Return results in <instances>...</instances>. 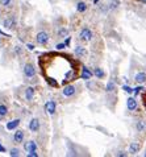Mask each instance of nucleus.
Returning <instances> with one entry per match:
<instances>
[{"label":"nucleus","mask_w":146,"mask_h":157,"mask_svg":"<svg viewBox=\"0 0 146 157\" xmlns=\"http://www.w3.org/2000/svg\"><path fill=\"white\" fill-rule=\"evenodd\" d=\"M144 90V87L142 86H138V87H136V88H133V93H134V95H138L141 91Z\"/></svg>","instance_id":"28"},{"label":"nucleus","mask_w":146,"mask_h":157,"mask_svg":"<svg viewBox=\"0 0 146 157\" xmlns=\"http://www.w3.org/2000/svg\"><path fill=\"white\" fill-rule=\"evenodd\" d=\"M126 108H128V111H130V112H134V111L138 108V103H137L134 96H129V98L126 99Z\"/></svg>","instance_id":"6"},{"label":"nucleus","mask_w":146,"mask_h":157,"mask_svg":"<svg viewBox=\"0 0 146 157\" xmlns=\"http://www.w3.org/2000/svg\"><path fill=\"white\" fill-rule=\"evenodd\" d=\"M38 149V145L34 140H30V141L24 143V150L25 152H32V150H37Z\"/></svg>","instance_id":"10"},{"label":"nucleus","mask_w":146,"mask_h":157,"mask_svg":"<svg viewBox=\"0 0 146 157\" xmlns=\"http://www.w3.org/2000/svg\"><path fill=\"white\" fill-rule=\"evenodd\" d=\"M92 77H94V71H91L87 66H83L82 73H80V79H83V81H89Z\"/></svg>","instance_id":"9"},{"label":"nucleus","mask_w":146,"mask_h":157,"mask_svg":"<svg viewBox=\"0 0 146 157\" xmlns=\"http://www.w3.org/2000/svg\"><path fill=\"white\" fill-rule=\"evenodd\" d=\"M119 5H120V1L119 0H111L109 1V4H108V7H109V9H117L119 8Z\"/></svg>","instance_id":"21"},{"label":"nucleus","mask_w":146,"mask_h":157,"mask_svg":"<svg viewBox=\"0 0 146 157\" xmlns=\"http://www.w3.org/2000/svg\"><path fill=\"white\" fill-rule=\"evenodd\" d=\"M20 123H21L20 119H13V120H11V122L7 123L5 128H7L8 131H16V130H17V127L20 125Z\"/></svg>","instance_id":"12"},{"label":"nucleus","mask_w":146,"mask_h":157,"mask_svg":"<svg viewBox=\"0 0 146 157\" xmlns=\"http://www.w3.org/2000/svg\"><path fill=\"white\" fill-rule=\"evenodd\" d=\"M116 156L117 157H126V156H128V153L124 152V150H119V152L116 153Z\"/></svg>","instance_id":"30"},{"label":"nucleus","mask_w":146,"mask_h":157,"mask_svg":"<svg viewBox=\"0 0 146 157\" xmlns=\"http://www.w3.org/2000/svg\"><path fill=\"white\" fill-rule=\"evenodd\" d=\"M64 48H66V44H64V42H59V44L55 45V49L57 50H62V49H64Z\"/></svg>","instance_id":"26"},{"label":"nucleus","mask_w":146,"mask_h":157,"mask_svg":"<svg viewBox=\"0 0 146 157\" xmlns=\"http://www.w3.org/2000/svg\"><path fill=\"white\" fill-rule=\"evenodd\" d=\"M140 149H141V145H140L138 141L130 143V145H129V155H137L140 152Z\"/></svg>","instance_id":"15"},{"label":"nucleus","mask_w":146,"mask_h":157,"mask_svg":"<svg viewBox=\"0 0 146 157\" xmlns=\"http://www.w3.org/2000/svg\"><path fill=\"white\" fill-rule=\"evenodd\" d=\"M142 156H144V157H146V150H145L144 153H142Z\"/></svg>","instance_id":"36"},{"label":"nucleus","mask_w":146,"mask_h":157,"mask_svg":"<svg viewBox=\"0 0 146 157\" xmlns=\"http://www.w3.org/2000/svg\"><path fill=\"white\" fill-rule=\"evenodd\" d=\"M57 35L59 37H67V36H69V30H67L66 28H61V29L58 30Z\"/></svg>","instance_id":"24"},{"label":"nucleus","mask_w":146,"mask_h":157,"mask_svg":"<svg viewBox=\"0 0 146 157\" xmlns=\"http://www.w3.org/2000/svg\"><path fill=\"white\" fill-rule=\"evenodd\" d=\"M28 128H29V131L32 133H37L40 132V128H41V122L38 118H33L32 120L29 122V125H28Z\"/></svg>","instance_id":"5"},{"label":"nucleus","mask_w":146,"mask_h":157,"mask_svg":"<svg viewBox=\"0 0 146 157\" xmlns=\"http://www.w3.org/2000/svg\"><path fill=\"white\" fill-rule=\"evenodd\" d=\"M34 94H36L34 87L28 86L26 88H25V99H26L28 102H32L33 101V98H34Z\"/></svg>","instance_id":"14"},{"label":"nucleus","mask_w":146,"mask_h":157,"mask_svg":"<svg viewBox=\"0 0 146 157\" xmlns=\"http://www.w3.org/2000/svg\"><path fill=\"white\" fill-rule=\"evenodd\" d=\"M44 108H45V112H46L47 115L54 116L55 112H57V103H55V101H53V99L52 101H47L46 103H45Z\"/></svg>","instance_id":"3"},{"label":"nucleus","mask_w":146,"mask_h":157,"mask_svg":"<svg viewBox=\"0 0 146 157\" xmlns=\"http://www.w3.org/2000/svg\"><path fill=\"white\" fill-rule=\"evenodd\" d=\"M26 156L28 157H38V153H37V150H32V152H28Z\"/></svg>","instance_id":"29"},{"label":"nucleus","mask_w":146,"mask_h":157,"mask_svg":"<svg viewBox=\"0 0 146 157\" xmlns=\"http://www.w3.org/2000/svg\"><path fill=\"white\" fill-rule=\"evenodd\" d=\"M122 90H124L125 93H128V94H132V93H133V88L129 87V86H126V85H124V86H122Z\"/></svg>","instance_id":"27"},{"label":"nucleus","mask_w":146,"mask_h":157,"mask_svg":"<svg viewBox=\"0 0 146 157\" xmlns=\"http://www.w3.org/2000/svg\"><path fill=\"white\" fill-rule=\"evenodd\" d=\"M75 93H77V87H75L74 85H67V86H64L63 90H62V94L66 96V98H71V96H74Z\"/></svg>","instance_id":"7"},{"label":"nucleus","mask_w":146,"mask_h":157,"mask_svg":"<svg viewBox=\"0 0 146 157\" xmlns=\"http://www.w3.org/2000/svg\"><path fill=\"white\" fill-rule=\"evenodd\" d=\"M136 130L138 133H142L146 131V120L144 119H140V120L136 122Z\"/></svg>","instance_id":"17"},{"label":"nucleus","mask_w":146,"mask_h":157,"mask_svg":"<svg viewBox=\"0 0 146 157\" xmlns=\"http://www.w3.org/2000/svg\"><path fill=\"white\" fill-rule=\"evenodd\" d=\"M15 54H21V46H15Z\"/></svg>","instance_id":"31"},{"label":"nucleus","mask_w":146,"mask_h":157,"mask_svg":"<svg viewBox=\"0 0 146 157\" xmlns=\"http://www.w3.org/2000/svg\"><path fill=\"white\" fill-rule=\"evenodd\" d=\"M36 41H37L38 45H46L50 41V35L47 32H45V30H41L36 36Z\"/></svg>","instance_id":"4"},{"label":"nucleus","mask_w":146,"mask_h":157,"mask_svg":"<svg viewBox=\"0 0 146 157\" xmlns=\"http://www.w3.org/2000/svg\"><path fill=\"white\" fill-rule=\"evenodd\" d=\"M134 82L137 85H144L146 82V73L145 71H138V73L134 75Z\"/></svg>","instance_id":"11"},{"label":"nucleus","mask_w":146,"mask_h":157,"mask_svg":"<svg viewBox=\"0 0 146 157\" xmlns=\"http://www.w3.org/2000/svg\"><path fill=\"white\" fill-rule=\"evenodd\" d=\"M12 4V0H0V5L3 7H9Z\"/></svg>","instance_id":"25"},{"label":"nucleus","mask_w":146,"mask_h":157,"mask_svg":"<svg viewBox=\"0 0 146 157\" xmlns=\"http://www.w3.org/2000/svg\"><path fill=\"white\" fill-rule=\"evenodd\" d=\"M94 75L96 77L97 79H103V78H104V75H105V73H104V70H103L102 67H95V69H94Z\"/></svg>","instance_id":"19"},{"label":"nucleus","mask_w":146,"mask_h":157,"mask_svg":"<svg viewBox=\"0 0 146 157\" xmlns=\"http://www.w3.org/2000/svg\"><path fill=\"white\" fill-rule=\"evenodd\" d=\"M0 152H5V148L3 145H0Z\"/></svg>","instance_id":"34"},{"label":"nucleus","mask_w":146,"mask_h":157,"mask_svg":"<svg viewBox=\"0 0 146 157\" xmlns=\"http://www.w3.org/2000/svg\"><path fill=\"white\" fill-rule=\"evenodd\" d=\"M8 114V107L5 104H0V118L5 116Z\"/></svg>","instance_id":"22"},{"label":"nucleus","mask_w":146,"mask_h":157,"mask_svg":"<svg viewBox=\"0 0 146 157\" xmlns=\"http://www.w3.org/2000/svg\"><path fill=\"white\" fill-rule=\"evenodd\" d=\"M141 1H145V3H146V0H141Z\"/></svg>","instance_id":"37"},{"label":"nucleus","mask_w":146,"mask_h":157,"mask_svg":"<svg viewBox=\"0 0 146 157\" xmlns=\"http://www.w3.org/2000/svg\"><path fill=\"white\" fill-rule=\"evenodd\" d=\"M22 73H24L25 78L30 79V78H34L36 75V67L33 64H30V62H28V64L24 65V69H22Z\"/></svg>","instance_id":"2"},{"label":"nucleus","mask_w":146,"mask_h":157,"mask_svg":"<svg viewBox=\"0 0 146 157\" xmlns=\"http://www.w3.org/2000/svg\"><path fill=\"white\" fill-rule=\"evenodd\" d=\"M87 8H88V5H87L84 1H78V3H77V11H78L79 13L86 12Z\"/></svg>","instance_id":"20"},{"label":"nucleus","mask_w":146,"mask_h":157,"mask_svg":"<svg viewBox=\"0 0 146 157\" xmlns=\"http://www.w3.org/2000/svg\"><path fill=\"white\" fill-rule=\"evenodd\" d=\"M9 156L11 157H19L20 156V149H17V148H12V149L9 150Z\"/></svg>","instance_id":"23"},{"label":"nucleus","mask_w":146,"mask_h":157,"mask_svg":"<svg viewBox=\"0 0 146 157\" xmlns=\"http://www.w3.org/2000/svg\"><path fill=\"white\" fill-rule=\"evenodd\" d=\"M99 3V0H94V4H97Z\"/></svg>","instance_id":"35"},{"label":"nucleus","mask_w":146,"mask_h":157,"mask_svg":"<svg viewBox=\"0 0 146 157\" xmlns=\"http://www.w3.org/2000/svg\"><path fill=\"white\" fill-rule=\"evenodd\" d=\"M70 42H71V37H69V36H67V37H66V41H64L66 46H69V45H70Z\"/></svg>","instance_id":"32"},{"label":"nucleus","mask_w":146,"mask_h":157,"mask_svg":"<svg viewBox=\"0 0 146 157\" xmlns=\"http://www.w3.org/2000/svg\"><path fill=\"white\" fill-rule=\"evenodd\" d=\"M26 48H28L29 50H34V46H33L32 44H28V45H26Z\"/></svg>","instance_id":"33"},{"label":"nucleus","mask_w":146,"mask_h":157,"mask_svg":"<svg viewBox=\"0 0 146 157\" xmlns=\"http://www.w3.org/2000/svg\"><path fill=\"white\" fill-rule=\"evenodd\" d=\"M1 25H3L4 28H7V29H13V28L16 27V17L11 16V17L4 19V20L1 21Z\"/></svg>","instance_id":"8"},{"label":"nucleus","mask_w":146,"mask_h":157,"mask_svg":"<svg viewBox=\"0 0 146 157\" xmlns=\"http://www.w3.org/2000/svg\"><path fill=\"white\" fill-rule=\"evenodd\" d=\"M24 137H25V133H24V131H21V130H16V132L13 133V141L17 143V144L24 141Z\"/></svg>","instance_id":"16"},{"label":"nucleus","mask_w":146,"mask_h":157,"mask_svg":"<svg viewBox=\"0 0 146 157\" xmlns=\"http://www.w3.org/2000/svg\"><path fill=\"white\" fill-rule=\"evenodd\" d=\"M92 37H94V33H92V30L89 29L88 27H83L82 29H80L79 32V40L83 42H89L92 40Z\"/></svg>","instance_id":"1"},{"label":"nucleus","mask_w":146,"mask_h":157,"mask_svg":"<svg viewBox=\"0 0 146 157\" xmlns=\"http://www.w3.org/2000/svg\"><path fill=\"white\" fill-rule=\"evenodd\" d=\"M74 54L78 57V58H84V57L87 56V50L84 46L78 45V46H75V49H74Z\"/></svg>","instance_id":"13"},{"label":"nucleus","mask_w":146,"mask_h":157,"mask_svg":"<svg viewBox=\"0 0 146 157\" xmlns=\"http://www.w3.org/2000/svg\"><path fill=\"white\" fill-rule=\"evenodd\" d=\"M115 90H116V83H115L113 79H109L108 83H107V86H105V91L108 94H111V93H113Z\"/></svg>","instance_id":"18"}]
</instances>
